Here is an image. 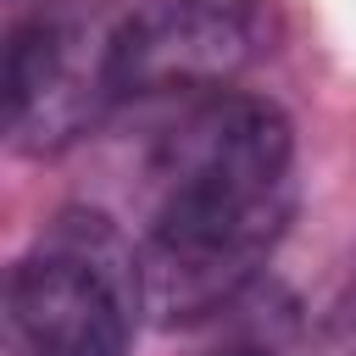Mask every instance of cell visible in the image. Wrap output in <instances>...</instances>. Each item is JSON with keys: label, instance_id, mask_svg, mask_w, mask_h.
Instances as JSON below:
<instances>
[{"label": "cell", "instance_id": "5", "mask_svg": "<svg viewBox=\"0 0 356 356\" xmlns=\"http://www.w3.org/2000/svg\"><path fill=\"white\" fill-rule=\"evenodd\" d=\"M228 356H273V350H228Z\"/></svg>", "mask_w": 356, "mask_h": 356}, {"label": "cell", "instance_id": "2", "mask_svg": "<svg viewBox=\"0 0 356 356\" xmlns=\"http://www.w3.org/2000/svg\"><path fill=\"white\" fill-rule=\"evenodd\" d=\"M139 256L100 211H61L6 273L0 356H128Z\"/></svg>", "mask_w": 356, "mask_h": 356}, {"label": "cell", "instance_id": "4", "mask_svg": "<svg viewBox=\"0 0 356 356\" xmlns=\"http://www.w3.org/2000/svg\"><path fill=\"white\" fill-rule=\"evenodd\" d=\"M278 33V0H139L117 50L122 100L217 95L267 61Z\"/></svg>", "mask_w": 356, "mask_h": 356}, {"label": "cell", "instance_id": "1", "mask_svg": "<svg viewBox=\"0 0 356 356\" xmlns=\"http://www.w3.org/2000/svg\"><path fill=\"white\" fill-rule=\"evenodd\" d=\"M156 206L139 228V289L156 323H200L245 295L295 217V128L267 95L184 100L150 150Z\"/></svg>", "mask_w": 356, "mask_h": 356}, {"label": "cell", "instance_id": "3", "mask_svg": "<svg viewBox=\"0 0 356 356\" xmlns=\"http://www.w3.org/2000/svg\"><path fill=\"white\" fill-rule=\"evenodd\" d=\"M128 11V0H33L11 17L0 95L22 156H61L122 106L117 50Z\"/></svg>", "mask_w": 356, "mask_h": 356}]
</instances>
